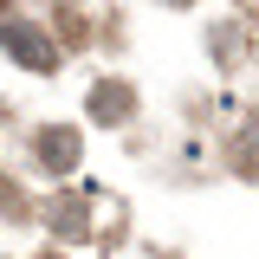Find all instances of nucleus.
<instances>
[{
    "label": "nucleus",
    "instance_id": "obj_1",
    "mask_svg": "<svg viewBox=\"0 0 259 259\" xmlns=\"http://www.w3.org/2000/svg\"><path fill=\"white\" fill-rule=\"evenodd\" d=\"M0 46H13L20 65H32V71H52V65H59L52 39H46L39 26H20V20H0Z\"/></svg>",
    "mask_w": 259,
    "mask_h": 259
},
{
    "label": "nucleus",
    "instance_id": "obj_2",
    "mask_svg": "<svg viewBox=\"0 0 259 259\" xmlns=\"http://www.w3.org/2000/svg\"><path fill=\"white\" fill-rule=\"evenodd\" d=\"M39 168L46 175H71L78 168V130H39Z\"/></svg>",
    "mask_w": 259,
    "mask_h": 259
},
{
    "label": "nucleus",
    "instance_id": "obj_3",
    "mask_svg": "<svg viewBox=\"0 0 259 259\" xmlns=\"http://www.w3.org/2000/svg\"><path fill=\"white\" fill-rule=\"evenodd\" d=\"M130 110H136V91L130 84H97L91 91V117L97 123H130Z\"/></svg>",
    "mask_w": 259,
    "mask_h": 259
},
{
    "label": "nucleus",
    "instance_id": "obj_4",
    "mask_svg": "<svg viewBox=\"0 0 259 259\" xmlns=\"http://www.w3.org/2000/svg\"><path fill=\"white\" fill-rule=\"evenodd\" d=\"M52 227H59L65 240H78V233H84V207H78V201H52Z\"/></svg>",
    "mask_w": 259,
    "mask_h": 259
},
{
    "label": "nucleus",
    "instance_id": "obj_5",
    "mask_svg": "<svg viewBox=\"0 0 259 259\" xmlns=\"http://www.w3.org/2000/svg\"><path fill=\"white\" fill-rule=\"evenodd\" d=\"M39 259H65V253H39Z\"/></svg>",
    "mask_w": 259,
    "mask_h": 259
}]
</instances>
